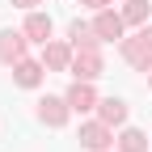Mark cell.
Wrapping results in <instances>:
<instances>
[{
  "instance_id": "6da1fadb",
  "label": "cell",
  "mask_w": 152,
  "mask_h": 152,
  "mask_svg": "<svg viewBox=\"0 0 152 152\" xmlns=\"http://www.w3.org/2000/svg\"><path fill=\"white\" fill-rule=\"evenodd\" d=\"M123 59L135 72H152V26H144L135 38H123Z\"/></svg>"
},
{
  "instance_id": "7a4b0ae2",
  "label": "cell",
  "mask_w": 152,
  "mask_h": 152,
  "mask_svg": "<svg viewBox=\"0 0 152 152\" xmlns=\"http://www.w3.org/2000/svg\"><path fill=\"white\" fill-rule=\"evenodd\" d=\"M76 80H97V76L106 72V64H102V47H80L72 55V68H68Z\"/></svg>"
},
{
  "instance_id": "3957f363",
  "label": "cell",
  "mask_w": 152,
  "mask_h": 152,
  "mask_svg": "<svg viewBox=\"0 0 152 152\" xmlns=\"http://www.w3.org/2000/svg\"><path fill=\"white\" fill-rule=\"evenodd\" d=\"M26 30H0V64H21L26 59Z\"/></svg>"
},
{
  "instance_id": "277c9868",
  "label": "cell",
  "mask_w": 152,
  "mask_h": 152,
  "mask_svg": "<svg viewBox=\"0 0 152 152\" xmlns=\"http://www.w3.org/2000/svg\"><path fill=\"white\" fill-rule=\"evenodd\" d=\"M80 144H85L89 152H106V148L114 144L110 123H102V118H97V123H85V127H80Z\"/></svg>"
},
{
  "instance_id": "5b68a950",
  "label": "cell",
  "mask_w": 152,
  "mask_h": 152,
  "mask_svg": "<svg viewBox=\"0 0 152 152\" xmlns=\"http://www.w3.org/2000/svg\"><path fill=\"white\" fill-rule=\"evenodd\" d=\"M123 13H110V9H97V17H93V30H97L102 42H114V38H123Z\"/></svg>"
},
{
  "instance_id": "8992f818",
  "label": "cell",
  "mask_w": 152,
  "mask_h": 152,
  "mask_svg": "<svg viewBox=\"0 0 152 152\" xmlns=\"http://www.w3.org/2000/svg\"><path fill=\"white\" fill-rule=\"evenodd\" d=\"M68 114H72L68 97H42V102H38V118H42L47 127H64Z\"/></svg>"
},
{
  "instance_id": "52a82bcc",
  "label": "cell",
  "mask_w": 152,
  "mask_h": 152,
  "mask_svg": "<svg viewBox=\"0 0 152 152\" xmlns=\"http://www.w3.org/2000/svg\"><path fill=\"white\" fill-rule=\"evenodd\" d=\"M72 55H76V47H68V42H42V64L51 72H68Z\"/></svg>"
},
{
  "instance_id": "ba28073f",
  "label": "cell",
  "mask_w": 152,
  "mask_h": 152,
  "mask_svg": "<svg viewBox=\"0 0 152 152\" xmlns=\"http://www.w3.org/2000/svg\"><path fill=\"white\" fill-rule=\"evenodd\" d=\"M64 97H68V106L76 110V114H85V110H93V106H97V93H93V80H76L68 93H64Z\"/></svg>"
},
{
  "instance_id": "9c48e42d",
  "label": "cell",
  "mask_w": 152,
  "mask_h": 152,
  "mask_svg": "<svg viewBox=\"0 0 152 152\" xmlns=\"http://www.w3.org/2000/svg\"><path fill=\"white\" fill-rule=\"evenodd\" d=\"M42 72H47V64L21 59V64H13V80L21 85V89H34V85H42Z\"/></svg>"
},
{
  "instance_id": "30bf717a",
  "label": "cell",
  "mask_w": 152,
  "mask_h": 152,
  "mask_svg": "<svg viewBox=\"0 0 152 152\" xmlns=\"http://www.w3.org/2000/svg\"><path fill=\"white\" fill-rule=\"evenodd\" d=\"M97 114H102V123L123 127V123H127V102H123V97H102V102H97Z\"/></svg>"
},
{
  "instance_id": "8fae6325",
  "label": "cell",
  "mask_w": 152,
  "mask_h": 152,
  "mask_svg": "<svg viewBox=\"0 0 152 152\" xmlns=\"http://www.w3.org/2000/svg\"><path fill=\"white\" fill-rule=\"evenodd\" d=\"M26 38H30V42H51V17L30 9V17H26Z\"/></svg>"
},
{
  "instance_id": "7c38bea8",
  "label": "cell",
  "mask_w": 152,
  "mask_h": 152,
  "mask_svg": "<svg viewBox=\"0 0 152 152\" xmlns=\"http://www.w3.org/2000/svg\"><path fill=\"white\" fill-rule=\"evenodd\" d=\"M68 42L80 51V47H102V38H97V30H93V26H85V21H72V26H68Z\"/></svg>"
},
{
  "instance_id": "4fadbf2b",
  "label": "cell",
  "mask_w": 152,
  "mask_h": 152,
  "mask_svg": "<svg viewBox=\"0 0 152 152\" xmlns=\"http://www.w3.org/2000/svg\"><path fill=\"white\" fill-rule=\"evenodd\" d=\"M118 152H148V135L135 127H127L123 135H118Z\"/></svg>"
},
{
  "instance_id": "5bb4252c",
  "label": "cell",
  "mask_w": 152,
  "mask_h": 152,
  "mask_svg": "<svg viewBox=\"0 0 152 152\" xmlns=\"http://www.w3.org/2000/svg\"><path fill=\"white\" fill-rule=\"evenodd\" d=\"M148 13H152V4H148V0H127L123 21H127V26H144V21H148Z\"/></svg>"
},
{
  "instance_id": "9a60e30c",
  "label": "cell",
  "mask_w": 152,
  "mask_h": 152,
  "mask_svg": "<svg viewBox=\"0 0 152 152\" xmlns=\"http://www.w3.org/2000/svg\"><path fill=\"white\" fill-rule=\"evenodd\" d=\"M80 4H85V9H106L110 0H80Z\"/></svg>"
},
{
  "instance_id": "2e32d148",
  "label": "cell",
  "mask_w": 152,
  "mask_h": 152,
  "mask_svg": "<svg viewBox=\"0 0 152 152\" xmlns=\"http://www.w3.org/2000/svg\"><path fill=\"white\" fill-rule=\"evenodd\" d=\"M13 4H17V9H34L38 0H13Z\"/></svg>"
},
{
  "instance_id": "e0dca14e",
  "label": "cell",
  "mask_w": 152,
  "mask_h": 152,
  "mask_svg": "<svg viewBox=\"0 0 152 152\" xmlns=\"http://www.w3.org/2000/svg\"><path fill=\"white\" fill-rule=\"evenodd\" d=\"M148 89H152V72H148Z\"/></svg>"
}]
</instances>
